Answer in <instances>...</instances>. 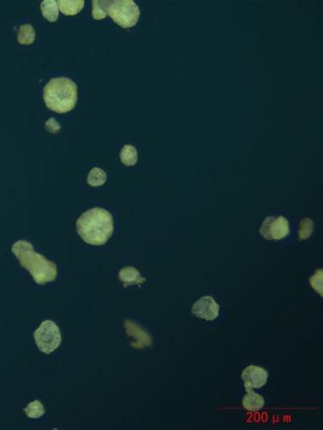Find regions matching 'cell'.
Here are the masks:
<instances>
[{
  "mask_svg": "<svg viewBox=\"0 0 323 430\" xmlns=\"http://www.w3.org/2000/svg\"><path fill=\"white\" fill-rule=\"evenodd\" d=\"M35 30L32 25L30 24H24L19 27L18 34H17V40L18 42L22 45H30L34 43L35 40Z\"/></svg>",
  "mask_w": 323,
  "mask_h": 430,
  "instance_id": "5bb4252c",
  "label": "cell"
},
{
  "mask_svg": "<svg viewBox=\"0 0 323 430\" xmlns=\"http://www.w3.org/2000/svg\"><path fill=\"white\" fill-rule=\"evenodd\" d=\"M220 306L212 296H204L194 303L192 307V313L196 317L206 320L213 321L219 316Z\"/></svg>",
  "mask_w": 323,
  "mask_h": 430,
  "instance_id": "52a82bcc",
  "label": "cell"
},
{
  "mask_svg": "<svg viewBox=\"0 0 323 430\" xmlns=\"http://www.w3.org/2000/svg\"><path fill=\"white\" fill-rule=\"evenodd\" d=\"M110 1L93 0L92 1V17L95 20H100L106 17Z\"/></svg>",
  "mask_w": 323,
  "mask_h": 430,
  "instance_id": "2e32d148",
  "label": "cell"
},
{
  "mask_svg": "<svg viewBox=\"0 0 323 430\" xmlns=\"http://www.w3.org/2000/svg\"><path fill=\"white\" fill-rule=\"evenodd\" d=\"M12 253L19 260L20 265L30 272L37 284H45L56 279L57 265L36 253L29 242L24 240L16 242L12 246Z\"/></svg>",
  "mask_w": 323,
  "mask_h": 430,
  "instance_id": "7a4b0ae2",
  "label": "cell"
},
{
  "mask_svg": "<svg viewBox=\"0 0 323 430\" xmlns=\"http://www.w3.org/2000/svg\"><path fill=\"white\" fill-rule=\"evenodd\" d=\"M47 108L57 114H67L74 110L78 101V86L68 78H54L43 91Z\"/></svg>",
  "mask_w": 323,
  "mask_h": 430,
  "instance_id": "3957f363",
  "label": "cell"
},
{
  "mask_svg": "<svg viewBox=\"0 0 323 430\" xmlns=\"http://www.w3.org/2000/svg\"><path fill=\"white\" fill-rule=\"evenodd\" d=\"M59 10L65 15H76L78 14L84 7L85 1L83 0H59L58 2Z\"/></svg>",
  "mask_w": 323,
  "mask_h": 430,
  "instance_id": "8fae6325",
  "label": "cell"
},
{
  "mask_svg": "<svg viewBox=\"0 0 323 430\" xmlns=\"http://www.w3.org/2000/svg\"><path fill=\"white\" fill-rule=\"evenodd\" d=\"M121 161L127 166L136 165L138 162V150L134 145L126 144L121 150Z\"/></svg>",
  "mask_w": 323,
  "mask_h": 430,
  "instance_id": "4fadbf2b",
  "label": "cell"
},
{
  "mask_svg": "<svg viewBox=\"0 0 323 430\" xmlns=\"http://www.w3.org/2000/svg\"><path fill=\"white\" fill-rule=\"evenodd\" d=\"M34 339L42 353H53L62 342L61 332L57 324L51 320L43 321L34 332Z\"/></svg>",
  "mask_w": 323,
  "mask_h": 430,
  "instance_id": "5b68a950",
  "label": "cell"
},
{
  "mask_svg": "<svg viewBox=\"0 0 323 430\" xmlns=\"http://www.w3.org/2000/svg\"><path fill=\"white\" fill-rule=\"evenodd\" d=\"M46 129L51 133H56V132H58L60 130L61 127H60V125L54 119H49L47 121Z\"/></svg>",
  "mask_w": 323,
  "mask_h": 430,
  "instance_id": "ac0fdd59",
  "label": "cell"
},
{
  "mask_svg": "<svg viewBox=\"0 0 323 430\" xmlns=\"http://www.w3.org/2000/svg\"><path fill=\"white\" fill-rule=\"evenodd\" d=\"M265 405V399L259 393L254 392L252 389L247 390V394L243 398V406L250 411H258Z\"/></svg>",
  "mask_w": 323,
  "mask_h": 430,
  "instance_id": "30bf717a",
  "label": "cell"
},
{
  "mask_svg": "<svg viewBox=\"0 0 323 430\" xmlns=\"http://www.w3.org/2000/svg\"><path fill=\"white\" fill-rule=\"evenodd\" d=\"M107 14L122 28L134 27L139 19L140 10L138 4L133 0L110 1Z\"/></svg>",
  "mask_w": 323,
  "mask_h": 430,
  "instance_id": "277c9868",
  "label": "cell"
},
{
  "mask_svg": "<svg viewBox=\"0 0 323 430\" xmlns=\"http://www.w3.org/2000/svg\"><path fill=\"white\" fill-rule=\"evenodd\" d=\"M260 233L268 241L282 240L289 234V223L282 216H270L263 222Z\"/></svg>",
  "mask_w": 323,
  "mask_h": 430,
  "instance_id": "8992f818",
  "label": "cell"
},
{
  "mask_svg": "<svg viewBox=\"0 0 323 430\" xmlns=\"http://www.w3.org/2000/svg\"><path fill=\"white\" fill-rule=\"evenodd\" d=\"M119 277L126 287L135 284L139 285L145 281V279L140 275L139 270L133 266H127L122 268Z\"/></svg>",
  "mask_w": 323,
  "mask_h": 430,
  "instance_id": "9c48e42d",
  "label": "cell"
},
{
  "mask_svg": "<svg viewBox=\"0 0 323 430\" xmlns=\"http://www.w3.org/2000/svg\"><path fill=\"white\" fill-rule=\"evenodd\" d=\"M87 181H88V184L92 187L102 186L106 181V173L100 168L94 167L89 173Z\"/></svg>",
  "mask_w": 323,
  "mask_h": 430,
  "instance_id": "9a60e30c",
  "label": "cell"
},
{
  "mask_svg": "<svg viewBox=\"0 0 323 430\" xmlns=\"http://www.w3.org/2000/svg\"><path fill=\"white\" fill-rule=\"evenodd\" d=\"M82 240L92 246L104 245L114 233V218L102 208H92L83 213L76 223Z\"/></svg>",
  "mask_w": 323,
  "mask_h": 430,
  "instance_id": "6da1fadb",
  "label": "cell"
},
{
  "mask_svg": "<svg viewBox=\"0 0 323 430\" xmlns=\"http://www.w3.org/2000/svg\"><path fill=\"white\" fill-rule=\"evenodd\" d=\"M24 412L30 418H39L45 414V408L39 400H34L26 406Z\"/></svg>",
  "mask_w": 323,
  "mask_h": 430,
  "instance_id": "e0dca14e",
  "label": "cell"
},
{
  "mask_svg": "<svg viewBox=\"0 0 323 430\" xmlns=\"http://www.w3.org/2000/svg\"><path fill=\"white\" fill-rule=\"evenodd\" d=\"M41 12L44 18L50 22H55L59 18V7L55 0H45L41 3Z\"/></svg>",
  "mask_w": 323,
  "mask_h": 430,
  "instance_id": "7c38bea8",
  "label": "cell"
},
{
  "mask_svg": "<svg viewBox=\"0 0 323 430\" xmlns=\"http://www.w3.org/2000/svg\"><path fill=\"white\" fill-rule=\"evenodd\" d=\"M268 372L258 366H249L242 373V380L247 390L264 387L268 382Z\"/></svg>",
  "mask_w": 323,
  "mask_h": 430,
  "instance_id": "ba28073f",
  "label": "cell"
}]
</instances>
